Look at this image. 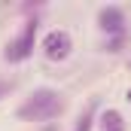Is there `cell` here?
<instances>
[{
  "label": "cell",
  "instance_id": "cell-1",
  "mask_svg": "<svg viewBox=\"0 0 131 131\" xmlns=\"http://www.w3.org/2000/svg\"><path fill=\"white\" fill-rule=\"evenodd\" d=\"M64 110V101L55 89H37L31 98L18 107V119L25 122H49L55 116H61Z\"/></svg>",
  "mask_w": 131,
  "mask_h": 131
},
{
  "label": "cell",
  "instance_id": "cell-2",
  "mask_svg": "<svg viewBox=\"0 0 131 131\" xmlns=\"http://www.w3.org/2000/svg\"><path fill=\"white\" fill-rule=\"evenodd\" d=\"M37 31H40V25H37V18H31V21H25V28H21V34L3 49V58L9 61V64H18V61H28L34 55V43H37Z\"/></svg>",
  "mask_w": 131,
  "mask_h": 131
},
{
  "label": "cell",
  "instance_id": "cell-3",
  "mask_svg": "<svg viewBox=\"0 0 131 131\" xmlns=\"http://www.w3.org/2000/svg\"><path fill=\"white\" fill-rule=\"evenodd\" d=\"M40 49H43V55L49 61H64V58H70V52H73V37L64 28H55V31H49L43 37Z\"/></svg>",
  "mask_w": 131,
  "mask_h": 131
},
{
  "label": "cell",
  "instance_id": "cell-4",
  "mask_svg": "<svg viewBox=\"0 0 131 131\" xmlns=\"http://www.w3.org/2000/svg\"><path fill=\"white\" fill-rule=\"evenodd\" d=\"M98 28L107 37H125V12L119 6H104L98 12Z\"/></svg>",
  "mask_w": 131,
  "mask_h": 131
},
{
  "label": "cell",
  "instance_id": "cell-5",
  "mask_svg": "<svg viewBox=\"0 0 131 131\" xmlns=\"http://www.w3.org/2000/svg\"><path fill=\"white\" fill-rule=\"evenodd\" d=\"M101 128L104 131H119L122 128V113H119V110H107V113L101 116Z\"/></svg>",
  "mask_w": 131,
  "mask_h": 131
},
{
  "label": "cell",
  "instance_id": "cell-6",
  "mask_svg": "<svg viewBox=\"0 0 131 131\" xmlns=\"http://www.w3.org/2000/svg\"><path fill=\"white\" fill-rule=\"evenodd\" d=\"M73 131H92V110H89V113L76 122V128H73Z\"/></svg>",
  "mask_w": 131,
  "mask_h": 131
},
{
  "label": "cell",
  "instance_id": "cell-7",
  "mask_svg": "<svg viewBox=\"0 0 131 131\" xmlns=\"http://www.w3.org/2000/svg\"><path fill=\"white\" fill-rule=\"evenodd\" d=\"M104 49H107V52H122V37H110Z\"/></svg>",
  "mask_w": 131,
  "mask_h": 131
},
{
  "label": "cell",
  "instance_id": "cell-8",
  "mask_svg": "<svg viewBox=\"0 0 131 131\" xmlns=\"http://www.w3.org/2000/svg\"><path fill=\"white\" fill-rule=\"evenodd\" d=\"M9 92H12V82H3V79H0V101L6 98Z\"/></svg>",
  "mask_w": 131,
  "mask_h": 131
},
{
  "label": "cell",
  "instance_id": "cell-9",
  "mask_svg": "<svg viewBox=\"0 0 131 131\" xmlns=\"http://www.w3.org/2000/svg\"><path fill=\"white\" fill-rule=\"evenodd\" d=\"M125 101H128V104H131V89H128V92H125Z\"/></svg>",
  "mask_w": 131,
  "mask_h": 131
},
{
  "label": "cell",
  "instance_id": "cell-10",
  "mask_svg": "<svg viewBox=\"0 0 131 131\" xmlns=\"http://www.w3.org/2000/svg\"><path fill=\"white\" fill-rule=\"evenodd\" d=\"M119 131H122V128H119Z\"/></svg>",
  "mask_w": 131,
  "mask_h": 131
}]
</instances>
